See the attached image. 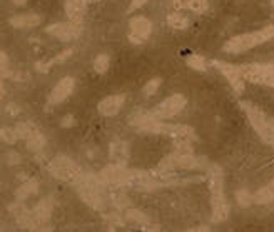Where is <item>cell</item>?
Returning <instances> with one entry per match:
<instances>
[{
    "instance_id": "obj_1",
    "label": "cell",
    "mask_w": 274,
    "mask_h": 232,
    "mask_svg": "<svg viewBox=\"0 0 274 232\" xmlns=\"http://www.w3.org/2000/svg\"><path fill=\"white\" fill-rule=\"evenodd\" d=\"M209 184H211V221L224 222L229 216V206H227L224 196V174L219 165L212 164L209 167Z\"/></svg>"
},
{
    "instance_id": "obj_2",
    "label": "cell",
    "mask_w": 274,
    "mask_h": 232,
    "mask_svg": "<svg viewBox=\"0 0 274 232\" xmlns=\"http://www.w3.org/2000/svg\"><path fill=\"white\" fill-rule=\"evenodd\" d=\"M271 39H274V25H266L259 30L233 37V39H229L226 42L222 50L227 54H234V55L244 54V52H248V50L258 47V45H261Z\"/></svg>"
},
{
    "instance_id": "obj_3",
    "label": "cell",
    "mask_w": 274,
    "mask_h": 232,
    "mask_svg": "<svg viewBox=\"0 0 274 232\" xmlns=\"http://www.w3.org/2000/svg\"><path fill=\"white\" fill-rule=\"evenodd\" d=\"M76 185L79 196L87 206H91L92 209H97V211H102L104 209V180L100 179V175H94V174H84L77 182H74Z\"/></svg>"
},
{
    "instance_id": "obj_4",
    "label": "cell",
    "mask_w": 274,
    "mask_h": 232,
    "mask_svg": "<svg viewBox=\"0 0 274 232\" xmlns=\"http://www.w3.org/2000/svg\"><path fill=\"white\" fill-rule=\"evenodd\" d=\"M241 107H243L246 115H248L253 129L259 134V137H261L266 144L274 147V120L269 119L258 105L251 104V102L243 100L241 102Z\"/></svg>"
},
{
    "instance_id": "obj_5",
    "label": "cell",
    "mask_w": 274,
    "mask_h": 232,
    "mask_svg": "<svg viewBox=\"0 0 274 232\" xmlns=\"http://www.w3.org/2000/svg\"><path fill=\"white\" fill-rule=\"evenodd\" d=\"M49 172L59 180H66V182H77L82 177V169L67 155H57L49 162Z\"/></svg>"
},
{
    "instance_id": "obj_6",
    "label": "cell",
    "mask_w": 274,
    "mask_h": 232,
    "mask_svg": "<svg viewBox=\"0 0 274 232\" xmlns=\"http://www.w3.org/2000/svg\"><path fill=\"white\" fill-rule=\"evenodd\" d=\"M146 132H152V134H164V136L173 137L174 141H197V136L194 132L192 127L184 124H164L161 120H154L149 127L146 129Z\"/></svg>"
},
{
    "instance_id": "obj_7",
    "label": "cell",
    "mask_w": 274,
    "mask_h": 232,
    "mask_svg": "<svg viewBox=\"0 0 274 232\" xmlns=\"http://www.w3.org/2000/svg\"><path fill=\"white\" fill-rule=\"evenodd\" d=\"M246 80L259 85L274 87V64H244L239 66Z\"/></svg>"
},
{
    "instance_id": "obj_8",
    "label": "cell",
    "mask_w": 274,
    "mask_h": 232,
    "mask_svg": "<svg viewBox=\"0 0 274 232\" xmlns=\"http://www.w3.org/2000/svg\"><path fill=\"white\" fill-rule=\"evenodd\" d=\"M100 179L104 180L105 185H114V187H120L125 184H132L134 180V170L127 169L125 165L119 164H109L100 170Z\"/></svg>"
},
{
    "instance_id": "obj_9",
    "label": "cell",
    "mask_w": 274,
    "mask_h": 232,
    "mask_svg": "<svg viewBox=\"0 0 274 232\" xmlns=\"http://www.w3.org/2000/svg\"><path fill=\"white\" fill-rule=\"evenodd\" d=\"M185 105H187V99H185L183 94H174L164 99L161 104H157L151 112L157 120L171 119V117H174V115L183 112Z\"/></svg>"
},
{
    "instance_id": "obj_10",
    "label": "cell",
    "mask_w": 274,
    "mask_h": 232,
    "mask_svg": "<svg viewBox=\"0 0 274 232\" xmlns=\"http://www.w3.org/2000/svg\"><path fill=\"white\" fill-rule=\"evenodd\" d=\"M45 32L62 42H72L82 34V25L76 24V22H71V20L55 22V24H50L45 27Z\"/></svg>"
},
{
    "instance_id": "obj_11",
    "label": "cell",
    "mask_w": 274,
    "mask_h": 232,
    "mask_svg": "<svg viewBox=\"0 0 274 232\" xmlns=\"http://www.w3.org/2000/svg\"><path fill=\"white\" fill-rule=\"evenodd\" d=\"M212 66L219 69V72L227 78V82L231 83V87L234 89L236 94H243L244 92V80L243 72H241L239 66H234V64H227V62H221V60H212Z\"/></svg>"
},
{
    "instance_id": "obj_12",
    "label": "cell",
    "mask_w": 274,
    "mask_h": 232,
    "mask_svg": "<svg viewBox=\"0 0 274 232\" xmlns=\"http://www.w3.org/2000/svg\"><path fill=\"white\" fill-rule=\"evenodd\" d=\"M152 34V22L144 15H136L129 22V40L132 44H142Z\"/></svg>"
},
{
    "instance_id": "obj_13",
    "label": "cell",
    "mask_w": 274,
    "mask_h": 232,
    "mask_svg": "<svg viewBox=\"0 0 274 232\" xmlns=\"http://www.w3.org/2000/svg\"><path fill=\"white\" fill-rule=\"evenodd\" d=\"M74 89H76V78L74 77H64L55 83L52 92L49 94V105H57L62 104L72 95Z\"/></svg>"
},
{
    "instance_id": "obj_14",
    "label": "cell",
    "mask_w": 274,
    "mask_h": 232,
    "mask_svg": "<svg viewBox=\"0 0 274 232\" xmlns=\"http://www.w3.org/2000/svg\"><path fill=\"white\" fill-rule=\"evenodd\" d=\"M125 104V95L124 94H115V95H109L105 99H102L97 105V110H99L100 115L104 117H114L120 112V109L124 107Z\"/></svg>"
},
{
    "instance_id": "obj_15",
    "label": "cell",
    "mask_w": 274,
    "mask_h": 232,
    "mask_svg": "<svg viewBox=\"0 0 274 232\" xmlns=\"http://www.w3.org/2000/svg\"><path fill=\"white\" fill-rule=\"evenodd\" d=\"M87 2H91V0H66V15L69 20L82 25L84 15L87 10Z\"/></svg>"
},
{
    "instance_id": "obj_16",
    "label": "cell",
    "mask_w": 274,
    "mask_h": 232,
    "mask_svg": "<svg viewBox=\"0 0 274 232\" xmlns=\"http://www.w3.org/2000/svg\"><path fill=\"white\" fill-rule=\"evenodd\" d=\"M109 157L112 164L125 165L129 160V144L124 141H114L109 147Z\"/></svg>"
},
{
    "instance_id": "obj_17",
    "label": "cell",
    "mask_w": 274,
    "mask_h": 232,
    "mask_svg": "<svg viewBox=\"0 0 274 232\" xmlns=\"http://www.w3.org/2000/svg\"><path fill=\"white\" fill-rule=\"evenodd\" d=\"M10 25L15 29H34V27L40 25L42 17L39 13L29 12V13H20V15H13L10 20Z\"/></svg>"
},
{
    "instance_id": "obj_18",
    "label": "cell",
    "mask_w": 274,
    "mask_h": 232,
    "mask_svg": "<svg viewBox=\"0 0 274 232\" xmlns=\"http://www.w3.org/2000/svg\"><path fill=\"white\" fill-rule=\"evenodd\" d=\"M52 211H54L52 197H44L39 204H37L35 209H34V216H35V219L39 221L40 226L45 224V222H49L50 216H52Z\"/></svg>"
},
{
    "instance_id": "obj_19",
    "label": "cell",
    "mask_w": 274,
    "mask_h": 232,
    "mask_svg": "<svg viewBox=\"0 0 274 232\" xmlns=\"http://www.w3.org/2000/svg\"><path fill=\"white\" fill-rule=\"evenodd\" d=\"M173 157L176 169H197L204 162V159H199L194 154H178V152H173Z\"/></svg>"
},
{
    "instance_id": "obj_20",
    "label": "cell",
    "mask_w": 274,
    "mask_h": 232,
    "mask_svg": "<svg viewBox=\"0 0 274 232\" xmlns=\"http://www.w3.org/2000/svg\"><path fill=\"white\" fill-rule=\"evenodd\" d=\"M39 192V180L37 179H29L25 180L22 185H18L15 191V199L18 202H24L25 199H29L30 196H35Z\"/></svg>"
},
{
    "instance_id": "obj_21",
    "label": "cell",
    "mask_w": 274,
    "mask_h": 232,
    "mask_svg": "<svg viewBox=\"0 0 274 232\" xmlns=\"http://www.w3.org/2000/svg\"><path fill=\"white\" fill-rule=\"evenodd\" d=\"M15 222L18 227L22 229H27V231H35L39 227V221L35 219L34 216V211H29V209H24L18 216H15Z\"/></svg>"
},
{
    "instance_id": "obj_22",
    "label": "cell",
    "mask_w": 274,
    "mask_h": 232,
    "mask_svg": "<svg viewBox=\"0 0 274 232\" xmlns=\"http://www.w3.org/2000/svg\"><path fill=\"white\" fill-rule=\"evenodd\" d=\"M72 52H74L72 49H66L64 52H60L59 55H55V57H54L52 60H47V62H37V64H35V69H37L39 72H42V74H47V72L50 71V67L55 66V64L66 62L67 57H71V55H72Z\"/></svg>"
},
{
    "instance_id": "obj_23",
    "label": "cell",
    "mask_w": 274,
    "mask_h": 232,
    "mask_svg": "<svg viewBox=\"0 0 274 232\" xmlns=\"http://www.w3.org/2000/svg\"><path fill=\"white\" fill-rule=\"evenodd\" d=\"M253 196H254V204H259V206L273 202L274 201V179L268 185L259 189L258 192H254Z\"/></svg>"
},
{
    "instance_id": "obj_24",
    "label": "cell",
    "mask_w": 274,
    "mask_h": 232,
    "mask_svg": "<svg viewBox=\"0 0 274 232\" xmlns=\"http://www.w3.org/2000/svg\"><path fill=\"white\" fill-rule=\"evenodd\" d=\"M167 24H169L171 29H174V30H184V29H187V25H189V18L183 15L181 12H173L167 15Z\"/></svg>"
},
{
    "instance_id": "obj_25",
    "label": "cell",
    "mask_w": 274,
    "mask_h": 232,
    "mask_svg": "<svg viewBox=\"0 0 274 232\" xmlns=\"http://www.w3.org/2000/svg\"><path fill=\"white\" fill-rule=\"evenodd\" d=\"M125 219L129 222H134V224H139V226L149 224V217L144 214V212L139 211V209H127V211H125Z\"/></svg>"
},
{
    "instance_id": "obj_26",
    "label": "cell",
    "mask_w": 274,
    "mask_h": 232,
    "mask_svg": "<svg viewBox=\"0 0 274 232\" xmlns=\"http://www.w3.org/2000/svg\"><path fill=\"white\" fill-rule=\"evenodd\" d=\"M13 131H15L18 139H24V141H29V139L37 132L35 129H32V125L27 122H18L15 127H13Z\"/></svg>"
},
{
    "instance_id": "obj_27",
    "label": "cell",
    "mask_w": 274,
    "mask_h": 232,
    "mask_svg": "<svg viewBox=\"0 0 274 232\" xmlns=\"http://www.w3.org/2000/svg\"><path fill=\"white\" fill-rule=\"evenodd\" d=\"M109 67H110V59H109V55H105V54L97 55L95 60H94V71H95L97 74H100V76H104V74L109 71Z\"/></svg>"
},
{
    "instance_id": "obj_28",
    "label": "cell",
    "mask_w": 274,
    "mask_h": 232,
    "mask_svg": "<svg viewBox=\"0 0 274 232\" xmlns=\"http://www.w3.org/2000/svg\"><path fill=\"white\" fill-rule=\"evenodd\" d=\"M45 146V137L40 136L39 132H35L29 141H27V149L30 152H40Z\"/></svg>"
},
{
    "instance_id": "obj_29",
    "label": "cell",
    "mask_w": 274,
    "mask_h": 232,
    "mask_svg": "<svg viewBox=\"0 0 274 232\" xmlns=\"http://www.w3.org/2000/svg\"><path fill=\"white\" fill-rule=\"evenodd\" d=\"M236 202L241 207H251V204H254V196L246 189H239V191H236Z\"/></svg>"
},
{
    "instance_id": "obj_30",
    "label": "cell",
    "mask_w": 274,
    "mask_h": 232,
    "mask_svg": "<svg viewBox=\"0 0 274 232\" xmlns=\"http://www.w3.org/2000/svg\"><path fill=\"white\" fill-rule=\"evenodd\" d=\"M185 64L197 72L206 71V60H204V57H201V55H189V57L185 59Z\"/></svg>"
},
{
    "instance_id": "obj_31",
    "label": "cell",
    "mask_w": 274,
    "mask_h": 232,
    "mask_svg": "<svg viewBox=\"0 0 274 232\" xmlns=\"http://www.w3.org/2000/svg\"><path fill=\"white\" fill-rule=\"evenodd\" d=\"M161 78L159 77H156V78H151L149 82L146 83V85L142 87V94L146 95V97H151V95H154L157 90H159V85H161Z\"/></svg>"
},
{
    "instance_id": "obj_32",
    "label": "cell",
    "mask_w": 274,
    "mask_h": 232,
    "mask_svg": "<svg viewBox=\"0 0 274 232\" xmlns=\"http://www.w3.org/2000/svg\"><path fill=\"white\" fill-rule=\"evenodd\" d=\"M0 137H2V141L3 142H7V144H15L18 141V137H17V134L15 131H13V127H3L2 131H0Z\"/></svg>"
},
{
    "instance_id": "obj_33",
    "label": "cell",
    "mask_w": 274,
    "mask_h": 232,
    "mask_svg": "<svg viewBox=\"0 0 274 232\" xmlns=\"http://www.w3.org/2000/svg\"><path fill=\"white\" fill-rule=\"evenodd\" d=\"M187 8L196 13H202L207 10V0H189Z\"/></svg>"
},
{
    "instance_id": "obj_34",
    "label": "cell",
    "mask_w": 274,
    "mask_h": 232,
    "mask_svg": "<svg viewBox=\"0 0 274 232\" xmlns=\"http://www.w3.org/2000/svg\"><path fill=\"white\" fill-rule=\"evenodd\" d=\"M0 71H2V77H10V67H8V57L5 52L0 54Z\"/></svg>"
},
{
    "instance_id": "obj_35",
    "label": "cell",
    "mask_w": 274,
    "mask_h": 232,
    "mask_svg": "<svg viewBox=\"0 0 274 232\" xmlns=\"http://www.w3.org/2000/svg\"><path fill=\"white\" fill-rule=\"evenodd\" d=\"M110 201L117 209H124L125 206H129V199L124 196V194H112Z\"/></svg>"
},
{
    "instance_id": "obj_36",
    "label": "cell",
    "mask_w": 274,
    "mask_h": 232,
    "mask_svg": "<svg viewBox=\"0 0 274 232\" xmlns=\"http://www.w3.org/2000/svg\"><path fill=\"white\" fill-rule=\"evenodd\" d=\"M5 162H7V165H17L18 162H20V155L13 151H8L5 155Z\"/></svg>"
},
{
    "instance_id": "obj_37",
    "label": "cell",
    "mask_w": 274,
    "mask_h": 232,
    "mask_svg": "<svg viewBox=\"0 0 274 232\" xmlns=\"http://www.w3.org/2000/svg\"><path fill=\"white\" fill-rule=\"evenodd\" d=\"M147 2H149V0H132V2H131V5H129V8H127V12H129V13L136 12L137 8L144 7V5H146Z\"/></svg>"
},
{
    "instance_id": "obj_38",
    "label": "cell",
    "mask_w": 274,
    "mask_h": 232,
    "mask_svg": "<svg viewBox=\"0 0 274 232\" xmlns=\"http://www.w3.org/2000/svg\"><path fill=\"white\" fill-rule=\"evenodd\" d=\"M74 122H76V120H74L72 115L69 114V115H66V117L62 119V122H60V125H62V127H72Z\"/></svg>"
},
{
    "instance_id": "obj_39",
    "label": "cell",
    "mask_w": 274,
    "mask_h": 232,
    "mask_svg": "<svg viewBox=\"0 0 274 232\" xmlns=\"http://www.w3.org/2000/svg\"><path fill=\"white\" fill-rule=\"evenodd\" d=\"M35 232H52V226H50V224H47V222H45V224H42V226L37 227Z\"/></svg>"
},
{
    "instance_id": "obj_40",
    "label": "cell",
    "mask_w": 274,
    "mask_h": 232,
    "mask_svg": "<svg viewBox=\"0 0 274 232\" xmlns=\"http://www.w3.org/2000/svg\"><path fill=\"white\" fill-rule=\"evenodd\" d=\"M185 232H211V231H209L207 226H197V227H192V229H189Z\"/></svg>"
},
{
    "instance_id": "obj_41",
    "label": "cell",
    "mask_w": 274,
    "mask_h": 232,
    "mask_svg": "<svg viewBox=\"0 0 274 232\" xmlns=\"http://www.w3.org/2000/svg\"><path fill=\"white\" fill-rule=\"evenodd\" d=\"M174 3H176V5H179L181 8H187L189 0H174Z\"/></svg>"
},
{
    "instance_id": "obj_42",
    "label": "cell",
    "mask_w": 274,
    "mask_h": 232,
    "mask_svg": "<svg viewBox=\"0 0 274 232\" xmlns=\"http://www.w3.org/2000/svg\"><path fill=\"white\" fill-rule=\"evenodd\" d=\"M12 2L15 3V5H25L27 0H12Z\"/></svg>"
},
{
    "instance_id": "obj_43",
    "label": "cell",
    "mask_w": 274,
    "mask_h": 232,
    "mask_svg": "<svg viewBox=\"0 0 274 232\" xmlns=\"http://www.w3.org/2000/svg\"><path fill=\"white\" fill-rule=\"evenodd\" d=\"M271 5H273V7H274V0H271Z\"/></svg>"
},
{
    "instance_id": "obj_44",
    "label": "cell",
    "mask_w": 274,
    "mask_h": 232,
    "mask_svg": "<svg viewBox=\"0 0 274 232\" xmlns=\"http://www.w3.org/2000/svg\"><path fill=\"white\" fill-rule=\"evenodd\" d=\"M109 232H114V229H109Z\"/></svg>"
},
{
    "instance_id": "obj_45",
    "label": "cell",
    "mask_w": 274,
    "mask_h": 232,
    "mask_svg": "<svg viewBox=\"0 0 274 232\" xmlns=\"http://www.w3.org/2000/svg\"><path fill=\"white\" fill-rule=\"evenodd\" d=\"M91 2H95V0H91Z\"/></svg>"
}]
</instances>
